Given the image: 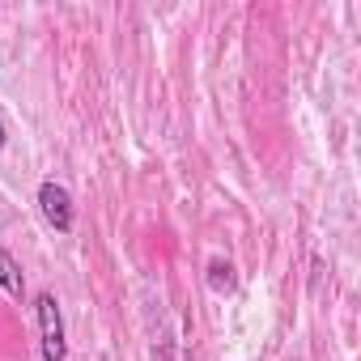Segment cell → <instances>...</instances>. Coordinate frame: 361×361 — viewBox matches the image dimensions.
I'll return each mask as SVG.
<instances>
[{
    "label": "cell",
    "mask_w": 361,
    "mask_h": 361,
    "mask_svg": "<svg viewBox=\"0 0 361 361\" xmlns=\"http://www.w3.org/2000/svg\"><path fill=\"white\" fill-rule=\"evenodd\" d=\"M39 209H43V217H47V226H51L56 234H73L77 213H73V196H68L64 183L43 178V183H39Z\"/></svg>",
    "instance_id": "cell-2"
},
{
    "label": "cell",
    "mask_w": 361,
    "mask_h": 361,
    "mask_svg": "<svg viewBox=\"0 0 361 361\" xmlns=\"http://www.w3.org/2000/svg\"><path fill=\"white\" fill-rule=\"evenodd\" d=\"M234 285H238L234 264H230V259H221V255H217V259H209V289L226 298V293H234Z\"/></svg>",
    "instance_id": "cell-4"
},
{
    "label": "cell",
    "mask_w": 361,
    "mask_h": 361,
    "mask_svg": "<svg viewBox=\"0 0 361 361\" xmlns=\"http://www.w3.org/2000/svg\"><path fill=\"white\" fill-rule=\"evenodd\" d=\"M35 314H39V344H43V361H64L68 357V340H64V314L51 289H43L35 298Z\"/></svg>",
    "instance_id": "cell-1"
},
{
    "label": "cell",
    "mask_w": 361,
    "mask_h": 361,
    "mask_svg": "<svg viewBox=\"0 0 361 361\" xmlns=\"http://www.w3.org/2000/svg\"><path fill=\"white\" fill-rule=\"evenodd\" d=\"M0 289H5L13 302H26V272L13 259V251H5V247H0Z\"/></svg>",
    "instance_id": "cell-3"
},
{
    "label": "cell",
    "mask_w": 361,
    "mask_h": 361,
    "mask_svg": "<svg viewBox=\"0 0 361 361\" xmlns=\"http://www.w3.org/2000/svg\"><path fill=\"white\" fill-rule=\"evenodd\" d=\"M5 140H9V136H5V123H0V149H5Z\"/></svg>",
    "instance_id": "cell-5"
}]
</instances>
